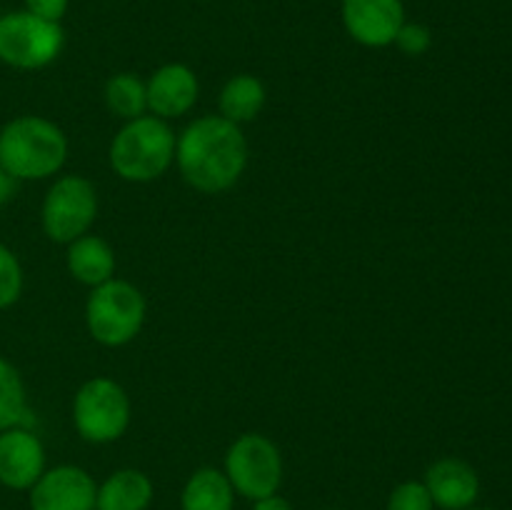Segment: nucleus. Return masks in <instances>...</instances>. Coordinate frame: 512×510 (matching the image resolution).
<instances>
[{
  "label": "nucleus",
  "mask_w": 512,
  "mask_h": 510,
  "mask_svg": "<svg viewBox=\"0 0 512 510\" xmlns=\"http://www.w3.org/2000/svg\"><path fill=\"white\" fill-rule=\"evenodd\" d=\"M175 160L183 178L200 193L233 188L248 165V143L240 125L223 115L195 120L175 143Z\"/></svg>",
  "instance_id": "f257e3e1"
},
{
  "label": "nucleus",
  "mask_w": 512,
  "mask_h": 510,
  "mask_svg": "<svg viewBox=\"0 0 512 510\" xmlns=\"http://www.w3.org/2000/svg\"><path fill=\"white\" fill-rule=\"evenodd\" d=\"M68 155L63 130L38 115H20L0 130V168L15 180H43L58 173Z\"/></svg>",
  "instance_id": "f03ea898"
},
{
  "label": "nucleus",
  "mask_w": 512,
  "mask_h": 510,
  "mask_svg": "<svg viewBox=\"0 0 512 510\" xmlns=\"http://www.w3.org/2000/svg\"><path fill=\"white\" fill-rule=\"evenodd\" d=\"M175 160V135L163 118L140 115L120 128L110 145V165L130 183L160 178Z\"/></svg>",
  "instance_id": "7ed1b4c3"
},
{
  "label": "nucleus",
  "mask_w": 512,
  "mask_h": 510,
  "mask_svg": "<svg viewBox=\"0 0 512 510\" xmlns=\"http://www.w3.org/2000/svg\"><path fill=\"white\" fill-rule=\"evenodd\" d=\"M88 330L98 343L118 348L140 333L145 320V298L128 280L110 278L95 285L85 305Z\"/></svg>",
  "instance_id": "20e7f679"
},
{
  "label": "nucleus",
  "mask_w": 512,
  "mask_h": 510,
  "mask_svg": "<svg viewBox=\"0 0 512 510\" xmlns=\"http://www.w3.org/2000/svg\"><path fill=\"white\" fill-rule=\"evenodd\" d=\"M65 33L60 23L20 10L0 18V60L18 70L45 68L60 55Z\"/></svg>",
  "instance_id": "39448f33"
},
{
  "label": "nucleus",
  "mask_w": 512,
  "mask_h": 510,
  "mask_svg": "<svg viewBox=\"0 0 512 510\" xmlns=\"http://www.w3.org/2000/svg\"><path fill=\"white\" fill-rule=\"evenodd\" d=\"M225 475L243 498H268L280 488L283 458L273 440L258 433H245L230 445L225 455Z\"/></svg>",
  "instance_id": "423d86ee"
},
{
  "label": "nucleus",
  "mask_w": 512,
  "mask_h": 510,
  "mask_svg": "<svg viewBox=\"0 0 512 510\" xmlns=\"http://www.w3.org/2000/svg\"><path fill=\"white\" fill-rule=\"evenodd\" d=\"M73 423L88 443H113L130 423L128 393L110 378L88 380L75 395Z\"/></svg>",
  "instance_id": "0eeeda50"
},
{
  "label": "nucleus",
  "mask_w": 512,
  "mask_h": 510,
  "mask_svg": "<svg viewBox=\"0 0 512 510\" xmlns=\"http://www.w3.org/2000/svg\"><path fill=\"white\" fill-rule=\"evenodd\" d=\"M98 213V195L90 180L65 175L43 200V230L55 243H73L88 233Z\"/></svg>",
  "instance_id": "6e6552de"
},
{
  "label": "nucleus",
  "mask_w": 512,
  "mask_h": 510,
  "mask_svg": "<svg viewBox=\"0 0 512 510\" xmlns=\"http://www.w3.org/2000/svg\"><path fill=\"white\" fill-rule=\"evenodd\" d=\"M95 480L75 465L45 470L30 488L33 510H95Z\"/></svg>",
  "instance_id": "1a4fd4ad"
},
{
  "label": "nucleus",
  "mask_w": 512,
  "mask_h": 510,
  "mask_svg": "<svg viewBox=\"0 0 512 510\" xmlns=\"http://www.w3.org/2000/svg\"><path fill=\"white\" fill-rule=\"evenodd\" d=\"M343 23L350 38L365 48L393 45L405 23L403 0H343Z\"/></svg>",
  "instance_id": "9d476101"
},
{
  "label": "nucleus",
  "mask_w": 512,
  "mask_h": 510,
  "mask_svg": "<svg viewBox=\"0 0 512 510\" xmlns=\"http://www.w3.org/2000/svg\"><path fill=\"white\" fill-rule=\"evenodd\" d=\"M45 473V450L28 428L0 433V483L13 490H30Z\"/></svg>",
  "instance_id": "9b49d317"
},
{
  "label": "nucleus",
  "mask_w": 512,
  "mask_h": 510,
  "mask_svg": "<svg viewBox=\"0 0 512 510\" xmlns=\"http://www.w3.org/2000/svg\"><path fill=\"white\" fill-rule=\"evenodd\" d=\"M198 90V78L188 65H163L145 83L148 110H153L155 118H178L193 108L195 100H198Z\"/></svg>",
  "instance_id": "f8f14e48"
},
{
  "label": "nucleus",
  "mask_w": 512,
  "mask_h": 510,
  "mask_svg": "<svg viewBox=\"0 0 512 510\" xmlns=\"http://www.w3.org/2000/svg\"><path fill=\"white\" fill-rule=\"evenodd\" d=\"M425 488L438 508L468 510L478 500L480 480L473 465L458 458H443L425 473Z\"/></svg>",
  "instance_id": "ddd939ff"
},
{
  "label": "nucleus",
  "mask_w": 512,
  "mask_h": 510,
  "mask_svg": "<svg viewBox=\"0 0 512 510\" xmlns=\"http://www.w3.org/2000/svg\"><path fill=\"white\" fill-rule=\"evenodd\" d=\"M68 270L85 285H103L115 273V253L98 235H80L68 248Z\"/></svg>",
  "instance_id": "4468645a"
},
{
  "label": "nucleus",
  "mask_w": 512,
  "mask_h": 510,
  "mask_svg": "<svg viewBox=\"0 0 512 510\" xmlns=\"http://www.w3.org/2000/svg\"><path fill=\"white\" fill-rule=\"evenodd\" d=\"M153 500V483L135 468L118 470L110 475L95 495L98 510H145Z\"/></svg>",
  "instance_id": "2eb2a0df"
},
{
  "label": "nucleus",
  "mask_w": 512,
  "mask_h": 510,
  "mask_svg": "<svg viewBox=\"0 0 512 510\" xmlns=\"http://www.w3.org/2000/svg\"><path fill=\"white\" fill-rule=\"evenodd\" d=\"M235 490L228 475L215 468H200L183 488V510H233Z\"/></svg>",
  "instance_id": "dca6fc26"
},
{
  "label": "nucleus",
  "mask_w": 512,
  "mask_h": 510,
  "mask_svg": "<svg viewBox=\"0 0 512 510\" xmlns=\"http://www.w3.org/2000/svg\"><path fill=\"white\" fill-rule=\"evenodd\" d=\"M265 105V85L255 75H235L220 90V115L240 125L258 118Z\"/></svg>",
  "instance_id": "f3484780"
},
{
  "label": "nucleus",
  "mask_w": 512,
  "mask_h": 510,
  "mask_svg": "<svg viewBox=\"0 0 512 510\" xmlns=\"http://www.w3.org/2000/svg\"><path fill=\"white\" fill-rule=\"evenodd\" d=\"M105 103H108L110 113L118 118L135 120L148 110V93H145V83L135 78L133 73H118L108 80L105 85Z\"/></svg>",
  "instance_id": "a211bd4d"
},
{
  "label": "nucleus",
  "mask_w": 512,
  "mask_h": 510,
  "mask_svg": "<svg viewBox=\"0 0 512 510\" xmlns=\"http://www.w3.org/2000/svg\"><path fill=\"white\" fill-rule=\"evenodd\" d=\"M28 405H25V385L20 373L0 358V433L10 428H23Z\"/></svg>",
  "instance_id": "6ab92c4d"
},
{
  "label": "nucleus",
  "mask_w": 512,
  "mask_h": 510,
  "mask_svg": "<svg viewBox=\"0 0 512 510\" xmlns=\"http://www.w3.org/2000/svg\"><path fill=\"white\" fill-rule=\"evenodd\" d=\"M23 290V270L10 248L0 245V310L10 308Z\"/></svg>",
  "instance_id": "aec40b11"
},
{
  "label": "nucleus",
  "mask_w": 512,
  "mask_h": 510,
  "mask_svg": "<svg viewBox=\"0 0 512 510\" xmlns=\"http://www.w3.org/2000/svg\"><path fill=\"white\" fill-rule=\"evenodd\" d=\"M433 508L435 503L433 498H430L428 488H425V483H418V480L400 483L388 498V510H433Z\"/></svg>",
  "instance_id": "412c9836"
},
{
  "label": "nucleus",
  "mask_w": 512,
  "mask_h": 510,
  "mask_svg": "<svg viewBox=\"0 0 512 510\" xmlns=\"http://www.w3.org/2000/svg\"><path fill=\"white\" fill-rule=\"evenodd\" d=\"M393 43L398 45L405 55H413L415 58V55H423L425 50L430 48L433 35H430V30L425 28L423 23H403Z\"/></svg>",
  "instance_id": "4be33fe9"
},
{
  "label": "nucleus",
  "mask_w": 512,
  "mask_h": 510,
  "mask_svg": "<svg viewBox=\"0 0 512 510\" xmlns=\"http://www.w3.org/2000/svg\"><path fill=\"white\" fill-rule=\"evenodd\" d=\"M25 8H28V13L38 15V18L60 23V18L68 10V0H25Z\"/></svg>",
  "instance_id": "5701e85b"
},
{
  "label": "nucleus",
  "mask_w": 512,
  "mask_h": 510,
  "mask_svg": "<svg viewBox=\"0 0 512 510\" xmlns=\"http://www.w3.org/2000/svg\"><path fill=\"white\" fill-rule=\"evenodd\" d=\"M253 510H293V505L285 498H280V495H268V498L255 500Z\"/></svg>",
  "instance_id": "b1692460"
},
{
  "label": "nucleus",
  "mask_w": 512,
  "mask_h": 510,
  "mask_svg": "<svg viewBox=\"0 0 512 510\" xmlns=\"http://www.w3.org/2000/svg\"><path fill=\"white\" fill-rule=\"evenodd\" d=\"M15 183H18V180H15L8 170L0 168V205H5L10 198H13Z\"/></svg>",
  "instance_id": "393cba45"
},
{
  "label": "nucleus",
  "mask_w": 512,
  "mask_h": 510,
  "mask_svg": "<svg viewBox=\"0 0 512 510\" xmlns=\"http://www.w3.org/2000/svg\"><path fill=\"white\" fill-rule=\"evenodd\" d=\"M468 510H488V508H468Z\"/></svg>",
  "instance_id": "a878e982"
}]
</instances>
